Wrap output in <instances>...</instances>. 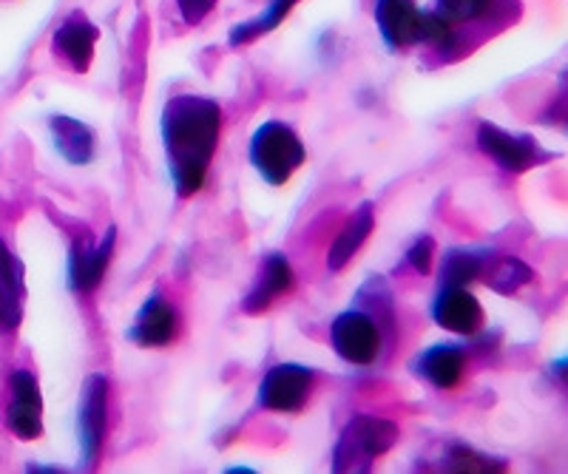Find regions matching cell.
Segmentation results:
<instances>
[{
    "label": "cell",
    "instance_id": "cell-1",
    "mask_svg": "<svg viewBox=\"0 0 568 474\" xmlns=\"http://www.w3.org/2000/svg\"><path fill=\"white\" fill-rule=\"evenodd\" d=\"M222 109L200 94L171 97L162 109V143L180 196L200 194L220 143Z\"/></svg>",
    "mask_w": 568,
    "mask_h": 474
},
{
    "label": "cell",
    "instance_id": "cell-2",
    "mask_svg": "<svg viewBox=\"0 0 568 474\" xmlns=\"http://www.w3.org/2000/svg\"><path fill=\"white\" fill-rule=\"evenodd\" d=\"M375 23L389 49L433 43L449 52L455 47L453 23H446L438 12H420L415 0H378Z\"/></svg>",
    "mask_w": 568,
    "mask_h": 474
},
{
    "label": "cell",
    "instance_id": "cell-3",
    "mask_svg": "<svg viewBox=\"0 0 568 474\" xmlns=\"http://www.w3.org/2000/svg\"><path fill=\"white\" fill-rule=\"evenodd\" d=\"M398 443V426L375 415H355L333 452V472H364Z\"/></svg>",
    "mask_w": 568,
    "mask_h": 474
},
{
    "label": "cell",
    "instance_id": "cell-4",
    "mask_svg": "<svg viewBox=\"0 0 568 474\" xmlns=\"http://www.w3.org/2000/svg\"><path fill=\"white\" fill-rule=\"evenodd\" d=\"M302 140L296 137V131L287 128L282 123H265L253 134L251 143V163L256 171L265 176V183L284 185L304 163Z\"/></svg>",
    "mask_w": 568,
    "mask_h": 474
},
{
    "label": "cell",
    "instance_id": "cell-5",
    "mask_svg": "<svg viewBox=\"0 0 568 474\" xmlns=\"http://www.w3.org/2000/svg\"><path fill=\"white\" fill-rule=\"evenodd\" d=\"M478 148L486 156H491L500 168L511 171V174H524V171L535 168V165L546 163V159L555 156L540 151V145L535 140L511 134V131H504L500 125L491 123L478 125Z\"/></svg>",
    "mask_w": 568,
    "mask_h": 474
},
{
    "label": "cell",
    "instance_id": "cell-6",
    "mask_svg": "<svg viewBox=\"0 0 568 474\" xmlns=\"http://www.w3.org/2000/svg\"><path fill=\"white\" fill-rule=\"evenodd\" d=\"M329 336H333V347H336L338 356L349 361V364L367 367L382 352V332H378V324L369 319L367 312H342L333 321Z\"/></svg>",
    "mask_w": 568,
    "mask_h": 474
},
{
    "label": "cell",
    "instance_id": "cell-7",
    "mask_svg": "<svg viewBox=\"0 0 568 474\" xmlns=\"http://www.w3.org/2000/svg\"><path fill=\"white\" fill-rule=\"evenodd\" d=\"M313 387V370L298 364H278L265 375L258 387V403L271 412H302Z\"/></svg>",
    "mask_w": 568,
    "mask_h": 474
},
{
    "label": "cell",
    "instance_id": "cell-8",
    "mask_svg": "<svg viewBox=\"0 0 568 474\" xmlns=\"http://www.w3.org/2000/svg\"><path fill=\"white\" fill-rule=\"evenodd\" d=\"M105 406H109V381L103 375H89L80 398V415H78V435L83 461L94 463L103 449L105 437Z\"/></svg>",
    "mask_w": 568,
    "mask_h": 474
},
{
    "label": "cell",
    "instance_id": "cell-9",
    "mask_svg": "<svg viewBox=\"0 0 568 474\" xmlns=\"http://www.w3.org/2000/svg\"><path fill=\"white\" fill-rule=\"evenodd\" d=\"M12 403L7 412V426L23 441H34L43 432V398L38 378L29 370L12 372Z\"/></svg>",
    "mask_w": 568,
    "mask_h": 474
},
{
    "label": "cell",
    "instance_id": "cell-10",
    "mask_svg": "<svg viewBox=\"0 0 568 474\" xmlns=\"http://www.w3.org/2000/svg\"><path fill=\"white\" fill-rule=\"evenodd\" d=\"M114 239L116 230H105V239L100 245H91L89 239L74 241L69 256V285L71 290L78 292H91L98 290V285L103 281L105 270L111 265V256H114Z\"/></svg>",
    "mask_w": 568,
    "mask_h": 474
},
{
    "label": "cell",
    "instance_id": "cell-11",
    "mask_svg": "<svg viewBox=\"0 0 568 474\" xmlns=\"http://www.w3.org/2000/svg\"><path fill=\"white\" fill-rule=\"evenodd\" d=\"M433 319L444 330L471 336V332H478L484 327V307L466 287H444L438 299H435Z\"/></svg>",
    "mask_w": 568,
    "mask_h": 474
},
{
    "label": "cell",
    "instance_id": "cell-12",
    "mask_svg": "<svg viewBox=\"0 0 568 474\" xmlns=\"http://www.w3.org/2000/svg\"><path fill=\"white\" fill-rule=\"evenodd\" d=\"M98 27L85 18L83 12H71L54 32V49L71 63L78 72H89L94 60V47H98Z\"/></svg>",
    "mask_w": 568,
    "mask_h": 474
},
{
    "label": "cell",
    "instance_id": "cell-13",
    "mask_svg": "<svg viewBox=\"0 0 568 474\" xmlns=\"http://www.w3.org/2000/svg\"><path fill=\"white\" fill-rule=\"evenodd\" d=\"M176 336V312L174 307L165 305L160 296L149 299L136 312V321L131 327L129 338L142 347H165Z\"/></svg>",
    "mask_w": 568,
    "mask_h": 474
},
{
    "label": "cell",
    "instance_id": "cell-14",
    "mask_svg": "<svg viewBox=\"0 0 568 474\" xmlns=\"http://www.w3.org/2000/svg\"><path fill=\"white\" fill-rule=\"evenodd\" d=\"M293 287V267L291 261L284 259V256L273 254L267 256L265 267H262V276H258L256 287L247 292L245 299V312H262L284 296V292H291Z\"/></svg>",
    "mask_w": 568,
    "mask_h": 474
},
{
    "label": "cell",
    "instance_id": "cell-15",
    "mask_svg": "<svg viewBox=\"0 0 568 474\" xmlns=\"http://www.w3.org/2000/svg\"><path fill=\"white\" fill-rule=\"evenodd\" d=\"M464 361L466 358L460 347L438 344L418 358V375H424L438 390H453L464 375Z\"/></svg>",
    "mask_w": 568,
    "mask_h": 474
},
{
    "label": "cell",
    "instance_id": "cell-16",
    "mask_svg": "<svg viewBox=\"0 0 568 474\" xmlns=\"http://www.w3.org/2000/svg\"><path fill=\"white\" fill-rule=\"evenodd\" d=\"M375 228V214H373V205L364 202L362 208L355 210L353 219L347 221V228L338 234V239L333 241L329 247V256H327V267L329 270H342L353 261V256L362 250V245L367 241V236L373 234Z\"/></svg>",
    "mask_w": 568,
    "mask_h": 474
},
{
    "label": "cell",
    "instance_id": "cell-17",
    "mask_svg": "<svg viewBox=\"0 0 568 474\" xmlns=\"http://www.w3.org/2000/svg\"><path fill=\"white\" fill-rule=\"evenodd\" d=\"M49 128H52L54 148L71 165H89L94 159V134L89 131V125L74 117H52Z\"/></svg>",
    "mask_w": 568,
    "mask_h": 474
},
{
    "label": "cell",
    "instance_id": "cell-18",
    "mask_svg": "<svg viewBox=\"0 0 568 474\" xmlns=\"http://www.w3.org/2000/svg\"><path fill=\"white\" fill-rule=\"evenodd\" d=\"M20 299H23L20 265L0 241V330H14L20 324Z\"/></svg>",
    "mask_w": 568,
    "mask_h": 474
},
{
    "label": "cell",
    "instance_id": "cell-19",
    "mask_svg": "<svg viewBox=\"0 0 568 474\" xmlns=\"http://www.w3.org/2000/svg\"><path fill=\"white\" fill-rule=\"evenodd\" d=\"M296 3L298 0H271V7H267L265 14L245 20V23H236V27L231 29V38H227L231 40V47H247V43H253V40L262 38V34L273 32V29L293 12Z\"/></svg>",
    "mask_w": 568,
    "mask_h": 474
},
{
    "label": "cell",
    "instance_id": "cell-20",
    "mask_svg": "<svg viewBox=\"0 0 568 474\" xmlns=\"http://www.w3.org/2000/svg\"><path fill=\"white\" fill-rule=\"evenodd\" d=\"M484 276L486 285H489L491 290L511 296V292H517L524 285H529L531 267L524 265L520 259H515V256H500V259L491 261L489 267H484Z\"/></svg>",
    "mask_w": 568,
    "mask_h": 474
},
{
    "label": "cell",
    "instance_id": "cell-21",
    "mask_svg": "<svg viewBox=\"0 0 568 474\" xmlns=\"http://www.w3.org/2000/svg\"><path fill=\"white\" fill-rule=\"evenodd\" d=\"M484 267L486 261L480 256L466 254V250H449L444 256L440 279H444V287H466L484 276Z\"/></svg>",
    "mask_w": 568,
    "mask_h": 474
},
{
    "label": "cell",
    "instance_id": "cell-22",
    "mask_svg": "<svg viewBox=\"0 0 568 474\" xmlns=\"http://www.w3.org/2000/svg\"><path fill=\"white\" fill-rule=\"evenodd\" d=\"M497 0H438L435 12L446 20V23H466V20L489 18L495 12Z\"/></svg>",
    "mask_w": 568,
    "mask_h": 474
},
{
    "label": "cell",
    "instance_id": "cell-23",
    "mask_svg": "<svg viewBox=\"0 0 568 474\" xmlns=\"http://www.w3.org/2000/svg\"><path fill=\"white\" fill-rule=\"evenodd\" d=\"M446 468H453V472H500L504 463L478 455L475 449L455 446L453 452H449V463H446Z\"/></svg>",
    "mask_w": 568,
    "mask_h": 474
},
{
    "label": "cell",
    "instance_id": "cell-24",
    "mask_svg": "<svg viewBox=\"0 0 568 474\" xmlns=\"http://www.w3.org/2000/svg\"><path fill=\"white\" fill-rule=\"evenodd\" d=\"M433 259H435V241L429 239V236H420V239H415V245L407 250V261L415 274H429Z\"/></svg>",
    "mask_w": 568,
    "mask_h": 474
},
{
    "label": "cell",
    "instance_id": "cell-25",
    "mask_svg": "<svg viewBox=\"0 0 568 474\" xmlns=\"http://www.w3.org/2000/svg\"><path fill=\"white\" fill-rule=\"evenodd\" d=\"M176 7H180V14L185 23H202L205 14L216 7V0H176Z\"/></svg>",
    "mask_w": 568,
    "mask_h": 474
},
{
    "label": "cell",
    "instance_id": "cell-26",
    "mask_svg": "<svg viewBox=\"0 0 568 474\" xmlns=\"http://www.w3.org/2000/svg\"><path fill=\"white\" fill-rule=\"evenodd\" d=\"M551 372H555L557 381H560L562 387H566V390H568V358H560V361H555Z\"/></svg>",
    "mask_w": 568,
    "mask_h": 474
}]
</instances>
